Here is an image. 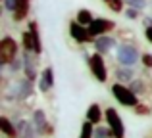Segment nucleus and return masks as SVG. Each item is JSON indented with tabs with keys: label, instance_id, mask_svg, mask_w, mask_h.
Returning <instances> with one entry per match:
<instances>
[{
	"label": "nucleus",
	"instance_id": "nucleus-1",
	"mask_svg": "<svg viewBox=\"0 0 152 138\" xmlns=\"http://www.w3.org/2000/svg\"><path fill=\"white\" fill-rule=\"evenodd\" d=\"M112 96L123 108H135V105L141 104L139 102V94H135L129 88V85H125V82H114L112 85Z\"/></svg>",
	"mask_w": 152,
	"mask_h": 138
},
{
	"label": "nucleus",
	"instance_id": "nucleus-2",
	"mask_svg": "<svg viewBox=\"0 0 152 138\" xmlns=\"http://www.w3.org/2000/svg\"><path fill=\"white\" fill-rule=\"evenodd\" d=\"M141 56L142 54H139V48L131 42H123L115 48V60L119 65H125V67H135L141 61Z\"/></svg>",
	"mask_w": 152,
	"mask_h": 138
},
{
	"label": "nucleus",
	"instance_id": "nucleus-3",
	"mask_svg": "<svg viewBox=\"0 0 152 138\" xmlns=\"http://www.w3.org/2000/svg\"><path fill=\"white\" fill-rule=\"evenodd\" d=\"M15 58H19V44L14 37L6 35V37H2V40H0V65H2V67H8Z\"/></svg>",
	"mask_w": 152,
	"mask_h": 138
},
{
	"label": "nucleus",
	"instance_id": "nucleus-4",
	"mask_svg": "<svg viewBox=\"0 0 152 138\" xmlns=\"http://www.w3.org/2000/svg\"><path fill=\"white\" fill-rule=\"evenodd\" d=\"M87 65H89V71L98 82H106L108 81V67L106 61H104V54L94 52L87 58Z\"/></svg>",
	"mask_w": 152,
	"mask_h": 138
},
{
	"label": "nucleus",
	"instance_id": "nucleus-5",
	"mask_svg": "<svg viewBox=\"0 0 152 138\" xmlns=\"http://www.w3.org/2000/svg\"><path fill=\"white\" fill-rule=\"evenodd\" d=\"M21 58H23V75H25V79H29V81L35 82L41 77V71H39V54L23 50Z\"/></svg>",
	"mask_w": 152,
	"mask_h": 138
},
{
	"label": "nucleus",
	"instance_id": "nucleus-6",
	"mask_svg": "<svg viewBox=\"0 0 152 138\" xmlns=\"http://www.w3.org/2000/svg\"><path fill=\"white\" fill-rule=\"evenodd\" d=\"M104 119H106L108 127L114 132V138H125V125L121 121V115L118 113L115 108H106L104 109Z\"/></svg>",
	"mask_w": 152,
	"mask_h": 138
},
{
	"label": "nucleus",
	"instance_id": "nucleus-7",
	"mask_svg": "<svg viewBox=\"0 0 152 138\" xmlns=\"http://www.w3.org/2000/svg\"><path fill=\"white\" fill-rule=\"evenodd\" d=\"M69 37H71V40L77 42V44H93L94 42L93 35L89 33V27L81 25L77 19H71L69 21Z\"/></svg>",
	"mask_w": 152,
	"mask_h": 138
},
{
	"label": "nucleus",
	"instance_id": "nucleus-8",
	"mask_svg": "<svg viewBox=\"0 0 152 138\" xmlns=\"http://www.w3.org/2000/svg\"><path fill=\"white\" fill-rule=\"evenodd\" d=\"M115 21L114 19H108V17H94V21L89 25V33L93 35V38L102 37V35H110L112 31L115 29Z\"/></svg>",
	"mask_w": 152,
	"mask_h": 138
},
{
	"label": "nucleus",
	"instance_id": "nucleus-9",
	"mask_svg": "<svg viewBox=\"0 0 152 138\" xmlns=\"http://www.w3.org/2000/svg\"><path fill=\"white\" fill-rule=\"evenodd\" d=\"M31 121H33V125H35V129H37V132H39V136H48L54 132V129L50 127V123H48V117H46V111L45 109H35L33 111V115H31Z\"/></svg>",
	"mask_w": 152,
	"mask_h": 138
},
{
	"label": "nucleus",
	"instance_id": "nucleus-10",
	"mask_svg": "<svg viewBox=\"0 0 152 138\" xmlns=\"http://www.w3.org/2000/svg\"><path fill=\"white\" fill-rule=\"evenodd\" d=\"M94 46V52H100V54H110L112 50L118 48V40L110 35H102V37H96L93 42Z\"/></svg>",
	"mask_w": 152,
	"mask_h": 138
},
{
	"label": "nucleus",
	"instance_id": "nucleus-11",
	"mask_svg": "<svg viewBox=\"0 0 152 138\" xmlns=\"http://www.w3.org/2000/svg\"><path fill=\"white\" fill-rule=\"evenodd\" d=\"M33 96V81L29 79H19L15 82V92H14V98L18 102H25L27 98Z\"/></svg>",
	"mask_w": 152,
	"mask_h": 138
},
{
	"label": "nucleus",
	"instance_id": "nucleus-12",
	"mask_svg": "<svg viewBox=\"0 0 152 138\" xmlns=\"http://www.w3.org/2000/svg\"><path fill=\"white\" fill-rule=\"evenodd\" d=\"M54 69L50 67V65H46L45 69L41 71V77H39V90H41L42 94H46L48 90L54 88Z\"/></svg>",
	"mask_w": 152,
	"mask_h": 138
},
{
	"label": "nucleus",
	"instance_id": "nucleus-13",
	"mask_svg": "<svg viewBox=\"0 0 152 138\" xmlns=\"http://www.w3.org/2000/svg\"><path fill=\"white\" fill-rule=\"evenodd\" d=\"M31 2L33 0H18L15 4V10L12 12V17H14L15 23H21L29 17V12H31Z\"/></svg>",
	"mask_w": 152,
	"mask_h": 138
},
{
	"label": "nucleus",
	"instance_id": "nucleus-14",
	"mask_svg": "<svg viewBox=\"0 0 152 138\" xmlns=\"http://www.w3.org/2000/svg\"><path fill=\"white\" fill-rule=\"evenodd\" d=\"M15 127H18L19 138H35V136H39V132H37V129H35L33 121L19 119V121H15Z\"/></svg>",
	"mask_w": 152,
	"mask_h": 138
},
{
	"label": "nucleus",
	"instance_id": "nucleus-15",
	"mask_svg": "<svg viewBox=\"0 0 152 138\" xmlns=\"http://www.w3.org/2000/svg\"><path fill=\"white\" fill-rule=\"evenodd\" d=\"M0 131H2V134L6 138H19L18 127L8 115H0Z\"/></svg>",
	"mask_w": 152,
	"mask_h": 138
},
{
	"label": "nucleus",
	"instance_id": "nucleus-16",
	"mask_svg": "<svg viewBox=\"0 0 152 138\" xmlns=\"http://www.w3.org/2000/svg\"><path fill=\"white\" fill-rule=\"evenodd\" d=\"M102 117H104V111H102V108H100V104H91L89 108H87V113H85V119L87 121H91V123L96 127L98 123H102Z\"/></svg>",
	"mask_w": 152,
	"mask_h": 138
},
{
	"label": "nucleus",
	"instance_id": "nucleus-17",
	"mask_svg": "<svg viewBox=\"0 0 152 138\" xmlns=\"http://www.w3.org/2000/svg\"><path fill=\"white\" fill-rule=\"evenodd\" d=\"M27 29H29L31 37H33L35 40V54H39L41 56L42 54V38H41V29H39V21H29V25H27Z\"/></svg>",
	"mask_w": 152,
	"mask_h": 138
},
{
	"label": "nucleus",
	"instance_id": "nucleus-18",
	"mask_svg": "<svg viewBox=\"0 0 152 138\" xmlns=\"http://www.w3.org/2000/svg\"><path fill=\"white\" fill-rule=\"evenodd\" d=\"M114 75H115V79H118V82H125V85H129V82L135 79L133 67H125V65H119Z\"/></svg>",
	"mask_w": 152,
	"mask_h": 138
},
{
	"label": "nucleus",
	"instance_id": "nucleus-19",
	"mask_svg": "<svg viewBox=\"0 0 152 138\" xmlns=\"http://www.w3.org/2000/svg\"><path fill=\"white\" fill-rule=\"evenodd\" d=\"M75 19H77L81 25L89 27L91 23L94 21V15H93V12H91V10H87V8H81V10H77V15H75Z\"/></svg>",
	"mask_w": 152,
	"mask_h": 138
},
{
	"label": "nucleus",
	"instance_id": "nucleus-20",
	"mask_svg": "<svg viewBox=\"0 0 152 138\" xmlns=\"http://www.w3.org/2000/svg\"><path fill=\"white\" fill-rule=\"evenodd\" d=\"M21 48L29 50V52H35V40H33V37H31L29 29L23 31V35H21Z\"/></svg>",
	"mask_w": 152,
	"mask_h": 138
},
{
	"label": "nucleus",
	"instance_id": "nucleus-21",
	"mask_svg": "<svg viewBox=\"0 0 152 138\" xmlns=\"http://www.w3.org/2000/svg\"><path fill=\"white\" fill-rule=\"evenodd\" d=\"M129 88L133 90L135 94L141 96V94H146V82L142 81V79H133V81L129 82Z\"/></svg>",
	"mask_w": 152,
	"mask_h": 138
},
{
	"label": "nucleus",
	"instance_id": "nucleus-22",
	"mask_svg": "<svg viewBox=\"0 0 152 138\" xmlns=\"http://www.w3.org/2000/svg\"><path fill=\"white\" fill-rule=\"evenodd\" d=\"M79 138H94V125L91 121L85 119V123L81 125V134H79Z\"/></svg>",
	"mask_w": 152,
	"mask_h": 138
},
{
	"label": "nucleus",
	"instance_id": "nucleus-23",
	"mask_svg": "<svg viewBox=\"0 0 152 138\" xmlns=\"http://www.w3.org/2000/svg\"><path fill=\"white\" fill-rule=\"evenodd\" d=\"M94 136L96 138H114V132H112V129L108 127H102V125H96L94 127Z\"/></svg>",
	"mask_w": 152,
	"mask_h": 138
},
{
	"label": "nucleus",
	"instance_id": "nucleus-24",
	"mask_svg": "<svg viewBox=\"0 0 152 138\" xmlns=\"http://www.w3.org/2000/svg\"><path fill=\"white\" fill-rule=\"evenodd\" d=\"M102 2L106 4L112 12H115V14H121L123 12V4H125L123 0H102Z\"/></svg>",
	"mask_w": 152,
	"mask_h": 138
},
{
	"label": "nucleus",
	"instance_id": "nucleus-25",
	"mask_svg": "<svg viewBox=\"0 0 152 138\" xmlns=\"http://www.w3.org/2000/svg\"><path fill=\"white\" fill-rule=\"evenodd\" d=\"M125 2V6H131V8H137V10H145L146 6H148V2L146 0H123Z\"/></svg>",
	"mask_w": 152,
	"mask_h": 138
},
{
	"label": "nucleus",
	"instance_id": "nucleus-26",
	"mask_svg": "<svg viewBox=\"0 0 152 138\" xmlns=\"http://www.w3.org/2000/svg\"><path fill=\"white\" fill-rule=\"evenodd\" d=\"M123 14H125L127 19H139V17H141V10H137V8H131V6H127L125 10H123Z\"/></svg>",
	"mask_w": 152,
	"mask_h": 138
},
{
	"label": "nucleus",
	"instance_id": "nucleus-27",
	"mask_svg": "<svg viewBox=\"0 0 152 138\" xmlns=\"http://www.w3.org/2000/svg\"><path fill=\"white\" fill-rule=\"evenodd\" d=\"M133 111L137 113V115H145L146 117V115H150V113H152V109L146 104H139V105H135V108H133Z\"/></svg>",
	"mask_w": 152,
	"mask_h": 138
},
{
	"label": "nucleus",
	"instance_id": "nucleus-28",
	"mask_svg": "<svg viewBox=\"0 0 152 138\" xmlns=\"http://www.w3.org/2000/svg\"><path fill=\"white\" fill-rule=\"evenodd\" d=\"M8 67H10V71H12V73H18V71H23V58H15V60L12 61L10 65H8Z\"/></svg>",
	"mask_w": 152,
	"mask_h": 138
},
{
	"label": "nucleus",
	"instance_id": "nucleus-29",
	"mask_svg": "<svg viewBox=\"0 0 152 138\" xmlns=\"http://www.w3.org/2000/svg\"><path fill=\"white\" fill-rule=\"evenodd\" d=\"M141 64L145 65L146 69H152V54H150V52H145V54L141 56Z\"/></svg>",
	"mask_w": 152,
	"mask_h": 138
},
{
	"label": "nucleus",
	"instance_id": "nucleus-30",
	"mask_svg": "<svg viewBox=\"0 0 152 138\" xmlns=\"http://www.w3.org/2000/svg\"><path fill=\"white\" fill-rule=\"evenodd\" d=\"M2 4H4V10L12 14V12L15 10V4H18V0H2Z\"/></svg>",
	"mask_w": 152,
	"mask_h": 138
},
{
	"label": "nucleus",
	"instance_id": "nucleus-31",
	"mask_svg": "<svg viewBox=\"0 0 152 138\" xmlns=\"http://www.w3.org/2000/svg\"><path fill=\"white\" fill-rule=\"evenodd\" d=\"M145 38L152 44V25H148V27H145Z\"/></svg>",
	"mask_w": 152,
	"mask_h": 138
},
{
	"label": "nucleus",
	"instance_id": "nucleus-32",
	"mask_svg": "<svg viewBox=\"0 0 152 138\" xmlns=\"http://www.w3.org/2000/svg\"><path fill=\"white\" fill-rule=\"evenodd\" d=\"M142 23H145V27L152 25V17H145V19H142Z\"/></svg>",
	"mask_w": 152,
	"mask_h": 138
},
{
	"label": "nucleus",
	"instance_id": "nucleus-33",
	"mask_svg": "<svg viewBox=\"0 0 152 138\" xmlns=\"http://www.w3.org/2000/svg\"><path fill=\"white\" fill-rule=\"evenodd\" d=\"M94 138H96V136H94Z\"/></svg>",
	"mask_w": 152,
	"mask_h": 138
}]
</instances>
